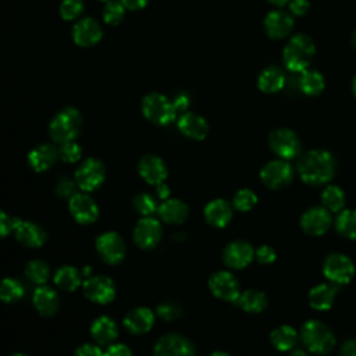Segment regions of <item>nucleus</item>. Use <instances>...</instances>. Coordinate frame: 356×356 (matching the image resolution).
Here are the masks:
<instances>
[{"label":"nucleus","instance_id":"38","mask_svg":"<svg viewBox=\"0 0 356 356\" xmlns=\"http://www.w3.org/2000/svg\"><path fill=\"white\" fill-rule=\"evenodd\" d=\"M337 231L349 239H356V210H342L335 220Z\"/></svg>","mask_w":356,"mask_h":356},{"label":"nucleus","instance_id":"7","mask_svg":"<svg viewBox=\"0 0 356 356\" xmlns=\"http://www.w3.org/2000/svg\"><path fill=\"white\" fill-rule=\"evenodd\" d=\"M323 273L332 284H348L355 275V266L348 256L332 253L324 260Z\"/></svg>","mask_w":356,"mask_h":356},{"label":"nucleus","instance_id":"25","mask_svg":"<svg viewBox=\"0 0 356 356\" xmlns=\"http://www.w3.org/2000/svg\"><path fill=\"white\" fill-rule=\"evenodd\" d=\"M231 217H232V206L224 199H214L209 202L204 207L206 221L216 228L225 227L229 222Z\"/></svg>","mask_w":356,"mask_h":356},{"label":"nucleus","instance_id":"58","mask_svg":"<svg viewBox=\"0 0 356 356\" xmlns=\"http://www.w3.org/2000/svg\"><path fill=\"white\" fill-rule=\"evenodd\" d=\"M352 44H353V47L356 49V31H355L353 35H352Z\"/></svg>","mask_w":356,"mask_h":356},{"label":"nucleus","instance_id":"33","mask_svg":"<svg viewBox=\"0 0 356 356\" xmlns=\"http://www.w3.org/2000/svg\"><path fill=\"white\" fill-rule=\"evenodd\" d=\"M54 284L63 291H75L81 285V273L72 266H63L54 274Z\"/></svg>","mask_w":356,"mask_h":356},{"label":"nucleus","instance_id":"9","mask_svg":"<svg viewBox=\"0 0 356 356\" xmlns=\"http://www.w3.org/2000/svg\"><path fill=\"white\" fill-rule=\"evenodd\" d=\"M82 286L85 296L99 305L110 303L117 293L114 281L106 275H92L83 281Z\"/></svg>","mask_w":356,"mask_h":356},{"label":"nucleus","instance_id":"20","mask_svg":"<svg viewBox=\"0 0 356 356\" xmlns=\"http://www.w3.org/2000/svg\"><path fill=\"white\" fill-rule=\"evenodd\" d=\"M124 327L134 335H140L147 331L154 324V313L147 307H135L129 310L124 317Z\"/></svg>","mask_w":356,"mask_h":356},{"label":"nucleus","instance_id":"44","mask_svg":"<svg viewBox=\"0 0 356 356\" xmlns=\"http://www.w3.org/2000/svg\"><path fill=\"white\" fill-rule=\"evenodd\" d=\"M78 186H76V182H75V179L72 181L71 178H68V177H61V178H58V181H57V184H56V193H57V196H60V197H65V199H70V197H72L75 193H76V189Z\"/></svg>","mask_w":356,"mask_h":356},{"label":"nucleus","instance_id":"43","mask_svg":"<svg viewBox=\"0 0 356 356\" xmlns=\"http://www.w3.org/2000/svg\"><path fill=\"white\" fill-rule=\"evenodd\" d=\"M83 10L82 0H63L60 14L64 19H75Z\"/></svg>","mask_w":356,"mask_h":356},{"label":"nucleus","instance_id":"13","mask_svg":"<svg viewBox=\"0 0 356 356\" xmlns=\"http://www.w3.org/2000/svg\"><path fill=\"white\" fill-rule=\"evenodd\" d=\"M292 167L284 160H273L260 171L261 182L271 189H280L292 181Z\"/></svg>","mask_w":356,"mask_h":356},{"label":"nucleus","instance_id":"5","mask_svg":"<svg viewBox=\"0 0 356 356\" xmlns=\"http://www.w3.org/2000/svg\"><path fill=\"white\" fill-rule=\"evenodd\" d=\"M142 113L143 115L159 125H165L174 121L177 115V110L174 103L170 102L164 95L150 93L142 100Z\"/></svg>","mask_w":356,"mask_h":356},{"label":"nucleus","instance_id":"23","mask_svg":"<svg viewBox=\"0 0 356 356\" xmlns=\"http://www.w3.org/2000/svg\"><path fill=\"white\" fill-rule=\"evenodd\" d=\"M72 36L76 44L88 47L96 44L102 38L100 25L92 18H83L75 24L72 29Z\"/></svg>","mask_w":356,"mask_h":356},{"label":"nucleus","instance_id":"31","mask_svg":"<svg viewBox=\"0 0 356 356\" xmlns=\"http://www.w3.org/2000/svg\"><path fill=\"white\" fill-rule=\"evenodd\" d=\"M238 305L248 313H260L267 307V296L264 292L257 289H248L238 298Z\"/></svg>","mask_w":356,"mask_h":356},{"label":"nucleus","instance_id":"27","mask_svg":"<svg viewBox=\"0 0 356 356\" xmlns=\"http://www.w3.org/2000/svg\"><path fill=\"white\" fill-rule=\"evenodd\" d=\"M159 217L167 224H182L188 216L189 209L186 203L179 199H165L157 209Z\"/></svg>","mask_w":356,"mask_h":356},{"label":"nucleus","instance_id":"48","mask_svg":"<svg viewBox=\"0 0 356 356\" xmlns=\"http://www.w3.org/2000/svg\"><path fill=\"white\" fill-rule=\"evenodd\" d=\"M74 356H104V352L96 345L83 343L75 350Z\"/></svg>","mask_w":356,"mask_h":356},{"label":"nucleus","instance_id":"34","mask_svg":"<svg viewBox=\"0 0 356 356\" xmlns=\"http://www.w3.org/2000/svg\"><path fill=\"white\" fill-rule=\"evenodd\" d=\"M324 78L314 70H305L299 78V88L307 96H317L324 89Z\"/></svg>","mask_w":356,"mask_h":356},{"label":"nucleus","instance_id":"46","mask_svg":"<svg viewBox=\"0 0 356 356\" xmlns=\"http://www.w3.org/2000/svg\"><path fill=\"white\" fill-rule=\"evenodd\" d=\"M256 257H257V260H259L260 263H263V264H270V263H273V261L275 260L277 254H275V250H274L271 246H268V245H261V246L257 248V250H256Z\"/></svg>","mask_w":356,"mask_h":356},{"label":"nucleus","instance_id":"18","mask_svg":"<svg viewBox=\"0 0 356 356\" xmlns=\"http://www.w3.org/2000/svg\"><path fill=\"white\" fill-rule=\"evenodd\" d=\"M302 229L313 236L323 235L331 225V214L325 207H312L300 218Z\"/></svg>","mask_w":356,"mask_h":356},{"label":"nucleus","instance_id":"6","mask_svg":"<svg viewBox=\"0 0 356 356\" xmlns=\"http://www.w3.org/2000/svg\"><path fill=\"white\" fill-rule=\"evenodd\" d=\"M106 178V167L97 159H86L75 171V182L83 192H92L102 186Z\"/></svg>","mask_w":356,"mask_h":356},{"label":"nucleus","instance_id":"1","mask_svg":"<svg viewBox=\"0 0 356 356\" xmlns=\"http://www.w3.org/2000/svg\"><path fill=\"white\" fill-rule=\"evenodd\" d=\"M298 171L300 178L307 184H325L334 177L335 160L325 150H312L302 156L298 163Z\"/></svg>","mask_w":356,"mask_h":356},{"label":"nucleus","instance_id":"32","mask_svg":"<svg viewBox=\"0 0 356 356\" xmlns=\"http://www.w3.org/2000/svg\"><path fill=\"white\" fill-rule=\"evenodd\" d=\"M270 341L275 349L286 352L291 350L298 342V332L291 325H281L273 330L270 334Z\"/></svg>","mask_w":356,"mask_h":356},{"label":"nucleus","instance_id":"19","mask_svg":"<svg viewBox=\"0 0 356 356\" xmlns=\"http://www.w3.org/2000/svg\"><path fill=\"white\" fill-rule=\"evenodd\" d=\"M138 170L140 177L152 185H160L165 181L168 170L163 159L156 154H146L139 160Z\"/></svg>","mask_w":356,"mask_h":356},{"label":"nucleus","instance_id":"30","mask_svg":"<svg viewBox=\"0 0 356 356\" xmlns=\"http://www.w3.org/2000/svg\"><path fill=\"white\" fill-rule=\"evenodd\" d=\"M285 83V75L284 72L277 67H268L266 68L257 79V86L264 93H274L284 88Z\"/></svg>","mask_w":356,"mask_h":356},{"label":"nucleus","instance_id":"11","mask_svg":"<svg viewBox=\"0 0 356 356\" xmlns=\"http://www.w3.org/2000/svg\"><path fill=\"white\" fill-rule=\"evenodd\" d=\"M154 356H196L192 342L178 334L163 335L154 345Z\"/></svg>","mask_w":356,"mask_h":356},{"label":"nucleus","instance_id":"49","mask_svg":"<svg viewBox=\"0 0 356 356\" xmlns=\"http://www.w3.org/2000/svg\"><path fill=\"white\" fill-rule=\"evenodd\" d=\"M13 225H14V218H11L8 214L0 210V238L13 232Z\"/></svg>","mask_w":356,"mask_h":356},{"label":"nucleus","instance_id":"59","mask_svg":"<svg viewBox=\"0 0 356 356\" xmlns=\"http://www.w3.org/2000/svg\"><path fill=\"white\" fill-rule=\"evenodd\" d=\"M352 89H353V93H355V96H356V76H355V79H353V83H352Z\"/></svg>","mask_w":356,"mask_h":356},{"label":"nucleus","instance_id":"53","mask_svg":"<svg viewBox=\"0 0 356 356\" xmlns=\"http://www.w3.org/2000/svg\"><path fill=\"white\" fill-rule=\"evenodd\" d=\"M147 1L149 0H121L124 7L129 10H140L147 4Z\"/></svg>","mask_w":356,"mask_h":356},{"label":"nucleus","instance_id":"4","mask_svg":"<svg viewBox=\"0 0 356 356\" xmlns=\"http://www.w3.org/2000/svg\"><path fill=\"white\" fill-rule=\"evenodd\" d=\"M82 127V117L76 108H63L50 122L49 131L53 140L58 143L74 140Z\"/></svg>","mask_w":356,"mask_h":356},{"label":"nucleus","instance_id":"41","mask_svg":"<svg viewBox=\"0 0 356 356\" xmlns=\"http://www.w3.org/2000/svg\"><path fill=\"white\" fill-rule=\"evenodd\" d=\"M257 203V196L250 189H241L235 193L232 204L239 211H248Z\"/></svg>","mask_w":356,"mask_h":356},{"label":"nucleus","instance_id":"12","mask_svg":"<svg viewBox=\"0 0 356 356\" xmlns=\"http://www.w3.org/2000/svg\"><path fill=\"white\" fill-rule=\"evenodd\" d=\"M209 288L214 296L227 302H236L241 295L238 280L228 271L214 273L209 280Z\"/></svg>","mask_w":356,"mask_h":356},{"label":"nucleus","instance_id":"45","mask_svg":"<svg viewBox=\"0 0 356 356\" xmlns=\"http://www.w3.org/2000/svg\"><path fill=\"white\" fill-rule=\"evenodd\" d=\"M157 314L163 320L171 321V320H175L181 316V307L177 303L165 302V303H161V305L157 306Z\"/></svg>","mask_w":356,"mask_h":356},{"label":"nucleus","instance_id":"47","mask_svg":"<svg viewBox=\"0 0 356 356\" xmlns=\"http://www.w3.org/2000/svg\"><path fill=\"white\" fill-rule=\"evenodd\" d=\"M104 356H132V352L124 343H110L104 350Z\"/></svg>","mask_w":356,"mask_h":356},{"label":"nucleus","instance_id":"42","mask_svg":"<svg viewBox=\"0 0 356 356\" xmlns=\"http://www.w3.org/2000/svg\"><path fill=\"white\" fill-rule=\"evenodd\" d=\"M58 156L65 163H75V161H78L81 159L82 149L74 140L64 142V143H61V146L58 149Z\"/></svg>","mask_w":356,"mask_h":356},{"label":"nucleus","instance_id":"35","mask_svg":"<svg viewBox=\"0 0 356 356\" xmlns=\"http://www.w3.org/2000/svg\"><path fill=\"white\" fill-rule=\"evenodd\" d=\"M25 275L32 284L43 285L47 282V280L50 277V267L46 261L35 259L26 264Z\"/></svg>","mask_w":356,"mask_h":356},{"label":"nucleus","instance_id":"52","mask_svg":"<svg viewBox=\"0 0 356 356\" xmlns=\"http://www.w3.org/2000/svg\"><path fill=\"white\" fill-rule=\"evenodd\" d=\"M172 103H174V107H175L177 111H184V110H186L188 106H189V97L186 96V93H179V95L172 100Z\"/></svg>","mask_w":356,"mask_h":356},{"label":"nucleus","instance_id":"36","mask_svg":"<svg viewBox=\"0 0 356 356\" xmlns=\"http://www.w3.org/2000/svg\"><path fill=\"white\" fill-rule=\"evenodd\" d=\"M321 202L328 211H339L345 206V193L339 186L328 185L321 193Z\"/></svg>","mask_w":356,"mask_h":356},{"label":"nucleus","instance_id":"57","mask_svg":"<svg viewBox=\"0 0 356 356\" xmlns=\"http://www.w3.org/2000/svg\"><path fill=\"white\" fill-rule=\"evenodd\" d=\"M207 356H229V355L225 353V352H213V353H210Z\"/></svg>","mask_w":356,"mask_h":356},{"label":"nucleus","instance_id":"22","mask_svg":"<svg viewBox=\"0 0 356 356\" xmlns=\"http://www.w3.org/2000/svg\"><path fill=\"white\" fill-rule=\"evenodd\" d=\"M293 26L292 17L285 11H271L264 18V29L273 39L285 38Z\"/></svg>","mask_w":356,"mask_h":356},{"label":"nucleus","instance_id":"50","mask_svg":"<svg viewBox=\"0 0 356 356\" xmlns=\"http://www.w3.org/2000/svg\"><path fill=\"white\" fill-rule=\"evenodd\" d=\"M307 8H309V1L307 0H291L289 1V10L295 15L306 14Z\"/></svg>","mask_w":356,"mask_h":356},{"label":"nucleus","instance_id":"39","mask_svg":"<svg viewBox=\"0 0 356 356\" xmlns=\"http://www.w3.org/2000/svg\"><path fill=\"white\" fill-rule=\"evenodd\" d=\"M132 206L143 217H150L159 209L154 197L149 193H145V192L135 195V197L132 200Z\"/></svg>","mask_w":356,"mask_h":356},{"label":"nucleus","instance_id":"56","mask_svg":"<svg viewBox=\"0 0 356 356\" xmlns=\"http://www.w3.org/2000/svg\"><path fill=\"white\" fill-rule=\"evenodd\" d=\"M270 3H273V4H275V6H285L286 3H289L291 0H268Z\"/></svg>","mask_w":356,"mask_h":356},{"label":"nucleus","instance_id":"61","mask_svg":"<svg viewBox=\"0 0 356 356\" xmlns=\"http://www.w3.org/2000/svg\"><path fill=\"white\" fill-rule=\"evenodd\" d=\"M100 1H110V0H100Z\"/></svg>","mask_w":356,"mask_h":356},{"label":"nucleus","instance_id":"2","mask_svg":"<svg viewBox=\"0 0 356 356\" xmlns=\"http://www.w3.org/2000/svg\"><path fill=\"white\" fill-rule=\"evenodd\" d=\"M314 56L313 40L306 35H295L286 43L282 58L288 70L293 72L305 71Z\"/></svg>","mask_w":356,"mask_h":356},{"label":"nucleus","instance_id":"37","mask_svg":"<svg viewBox=\"0 0 356 356\" xmlns=\"http://www.w3.org/2000/svg\"><path fill=\"white\" fill-rule=\"evenodd\" d=\"M24 286L18 280L4 278L0 281V300L4 303H14L24 296Z\"/></svg>","mask_w":356,"mask_h":356},{"label":"nucleus","instance_id":"40","mask_svg":"<svg viewBox=\"0 0 356 356\" xmlns=\"http://www.w3.org/2000/svg\"><path fill=\"white\" fill-rule=\"evenodd\" d=\"M124 13H125V7L121 1L110 0V1H107L106 7H104L103 18L107 24L117 25L124 19Z\"/></svg>","mask_w":356,"mask_h":356},{"label":"nucleus","instance_id":"29","mask_svg":"<svg viewBox=\"0 0 356 356\" xmlns=\"http://www.w3.org/2000/svg\"><path fill=\"white\" fill-rule=\"evenodd\" d=\"M337 295V288L331 284H318L309 292V303L316 310H328Z\"/></svg>","mask_w":356,"mask_h":356},{"label":"nucleus","instance_id":"54","mask_svg":"<svg viewBox=\"0 0 356 356\" xmlns=\"http://www.w3.org/2000/svg\"><path fill=\"white\" fill-rule=\"evenodd\" d=\"M157 192H159V195H160V197H163V199H165L167 196H168V193H170V189H168V186L163 182V184H160V185H157Z\"/></svg>","mask_w":356,"mask_h":356},{"label":"nucleus","instance_id":"15","mask_svg":"<svg viewBox=\"0 0 356 356\" xmlns=\"http://www.w3.org/2000/svg\"><path fill=\"white\" fill-rule=\"evenodd\" d=\"M161 235V225L153 217L140 218L134 228V241L140 249L154 248L160 242Z\"/></svg>","mask_w":356,"mask_h":356},{"label":"nucleus","instance_id":"10","mask_svg":"<svg viewBox=\"0 0 356 356\" xmlns=\"http://www.w3.org/2000/svg\"><path fill=\"white\" fill-rule=\"evenodd\" d=\"M268 143L271 150L285 160L296 157L300 152V140L298 135L286 128L274 129L268 136Z\"/></svg>","mask_w":356,"mask_h":356},{"label":"nucleus","instance_id":"16","mask_svg":"<svg viewBox=\"0 0 356 356\" xmlns=\"http://www.w3.org/2000/svg\"><path fill=\"white\" fill-rule=\"evenodd\" d=\"M13 232L17 241L28 248H40L47 239L46 231L39 224L21 218H14Z\"/></svg>","mask_w":356,"mask_h":356},{"label":"nucleus","instance_id":"60","mask_svg":"<svg viewBox=\"0 0 356 356\" xmlns=\"http://www.w3.org/2000/svg\"><path fill=\"white\" fill-rule=\"evenodd\" d=\"M11 356H26V355H24V353H14V355H11Z\"/></svg>","mask_w":356,"mask_h":356},{"label":"nucleus","instance_id":"26","mask_svg":"<svg viewBox=\"0 0 356 356\" xmlns=\"http://www.w3.org/2000/svg\"><path fill=\"white\" fill-rule=\"evenodd\" d=\"M178 128L185 136L196 140L204 139L209 132V125L206 120L195 113L182 114L178 120Z\"/></svg>","mask_w":356,"mask_h":356},{"label":"nucleus","instance_id":"8","mask_svg":"<svg viewBox=\"0 0 356 356\" xmlns=\"http://www.w3.org/2000/svg\"><path fill=\"white\" fill-rule=\"evenodd\" d=\"M96 250L103 261L107 264H118L125 257V242L124 239L113 231L103 232L96 239Z\"/></svg>","mask_w":356,"mask_h":356},{"label":"nucleus","instance_id":"21","mask_svg":"<svg viewBox=\"0 0 356 356\" xmlns=\"http://www.w3.org/2000/svg\"><path fill=\"white\" fill-rule=\"evenodd\" d=\"M32 300L38 313L43 317L54 316L60 306V299L57 292L46 285H39L35 289Z\"/></svg>","mask_w":356,"mask_h":356},{"label":"nucleus","instance_id":"14","mask_svg":"<svg viewBox=\"0 0 356 356\" xmlns=\"http://www.w3.org/2000/svg\"><path fill=\"white\" fill-rule=\"evenodd\" d=\"M68 209L74 220L79 224H92L99 217L97 203L86 193L76 192L68 199Z\"/></svg>","mask_w":356,"mask_h":356},{"label":"nucleus","instance_id":"51","mask_svg":"<svg viewBox=\"0 0 356 356\" xmlns=\"http://www.w3.org/2000/svg\"><path fill=\"white\" fill-rule=\"evenodd\" d=\"M339 356H356V339H348L342 345Z\"/></svg>","mask_w":356,"mask_h":356},{"label":"nucleus","instance_id":"55","mask_svg":"<svg viewBox=\"0 0 356 356\" xmlns=\"http://www.w3.org/2000/svg\"><path fill=\"white\" fill-rule=\"evenodd\" d=\"M289 356H309L306 352H303V350H300V349H296V350H293V352H291L289 353Z\"/></svg>","mask_w":356,"mask_h":356},{"label":"nucleus","instance_id":"3","mask_svg":"<svg viewBox=\"0 0 356 356\" xmlns=\"http://www.w3.org/2000/svg\"><path fill=\"white\" fill-rule=\"evenodd\" d=\"M300 338L305 346L317 355H327L332 350L335 345V337L332 331L317 320H309L303 324L300 331Z\"/></svg>","mask_w":356,"mask_h":356},{"label":"nucleus","instance_id":"28","mask_svg":"<svg viewBox=\"0 0 356 356\" xmlns=\"http://www.w3.org/2000/svg\"><path fill=\"white\" fill-rule=\"evenodd\" d=\"M92 338L100 345H110L118 337V327L108 316L97 317L90 325Z\"/></svg>","mask_w":356,"mask_h":356},{"label":"nucleus","instance_id":"24","mask_svg":"<svg viewBox=\"0 0 356 356\" xmlns=\"http://www.w3.org/2000/svg\"><path fill=\"white\" fill-rule=\"evenodd\" d=\"M58 150L49 143H42L36 147H33L28 154V163L32 167V170L42 172L49 170L57 160Z\"/></svg>","mask_w":356,"mask_h":356},{"label":"nucleus","instance_id":"17","mask_svg":"<svg viewBox=\"0 0 356 356\" xmlns=\"http://www.w3.org/2000/svg\"><path fill=\"white\" fill-rule=\"evenodd\" d=\"M254 250L250 243L245 241H232L229 242L222 252L224 263L231 268H243L250 264L253 260Z\"/></svg>","mask_w":356,"mask_h":356}]
</instances>
